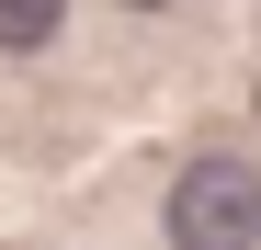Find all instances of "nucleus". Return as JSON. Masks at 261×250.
<instances>
[{"mask_svg": "<svg viewBox=\"0 0 261 250\" xmlns=\"http://www.w3.org/2000/svg\"><path fill=\"white\" fill-rule=\"evenodd\" d=\"M57 23H68V0H0V57H34V46H57Z\"/></svg>", "mask_w": 261, "mask_h": 250, "instance_id": "nucleus-2", "label": "nucleus"}, {"mask_svg": "<svg viewBox=\"0 0 261 250\" xmlns=\"http://www.w3.org/2000/svg\"><path fill=\"white\" fill-rule=\"evenodd\" d=\"M170 250H261V171L227 148L182 159L170 182Z\"/></svg>", "mask_w": 261, "mask_h": 250, "instance_id": "nucleus-1", "label": "nucleus"}, {"mask_svg": "<svg viewBox=\"0 0 261 250\" xmlns=\"http://www.w3.org/2000/svg\"><path fill=\"white\" fill-rule=\"evenodd\" d=\"M125 12H170V0H125Z\"/></svg>", "mask_w": 261, "mask_h": 250, "instance_id": "nucleus-3", "label": "nucleus"}]
</instances>
